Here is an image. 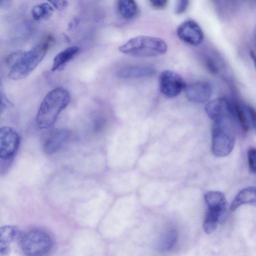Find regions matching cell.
Here are the masks:
<instances>
[{"label":"cell","instance_id":"1","mask_svg":"<svg viewBox=\"0 0 256 256\" xmlns=\"http://www.w3.org/2000/svg\"><path fill=\"white\" fill-rule=\"evenodd\" d=\"M52 40V37L48 36L30 50H18L10 54L6 58L10 69L8 77L18 80L29 75L43 60Z\"/></svg>","mask_w":256,"mask_h":256},{"label":"cell","instance_id":"2","mask_svg":"<svg viewBox=\"0 0 256 256\" xmlns=\"http://www.w3.org/2000/svg\"><path fill=\"white\" fill-rule=\"evenodd\" d=\"M69 92L62 88L48 92L40 106L36 116V123L40 129L51 127L60 112L70 104Z\"/></svg>","mask_w":256,"mask_h":256},{"label":"cell","instance_id":"3","mask_svg":"<svg viewBox=\"0 0 256 256\" xmlns=\"http://www.w3.org/2000/svg\"><path fill=\"white\" fill-rule=\"evenodd\" d=\"M236 142V132L232 116L214 121L212 128V152L218 157L228 156Z\"/></svg>","mask_w":256,"mask_h":256},{"label":"cell","instance_id":"4","mask_svg":"<svg viewBox=\"0 0 256 256\" xmlns=\"http://www.w3.org/2000/svg\"><path fill=\"white\" fill-rule=\"evenodd\" d=\"M122 54L135 57H152L164 54L167 45L162 39L140 36L129 40L118 48Z\"/></svg>","mask_w":256,"mask_h":256},{"label":"cell","instance_id":"5","mask_svg":"<svg viewBox=\"0 0 256 256\" xmlns=\"http://www.w3.org/2000/svg\"><path fill=\"white\" fill-rule=\"evenodd\" d=\"M20 245L25 255L40 256L46 254L50 250L52 242L50 236L46 232L34 229L23 234Z\"/></svg>","mask_w":256,"mask_h":256},{"label":"cell","instance_id":"6","mask_svg":"<svg viewBox=\"0 0 256 256\" xmlns=\"http://www.w3.org/2000/svg\"><path fill=\"white\" fill-rule=\"evenodd\" d=\"M20 143L17 132L10 126L0 128V158L8 160L16 154Z\"/></svg>","mask_w":256,"mask_h":256},{"label":"cell","instance_id":"7","mask_svg":"<svg viewBox=\"0 0 256 256\" xmlns=\"http://www.w3.org/2000/svg\"><path fill=\"white\" fill-rule=\"evenodd\" d=\"M208 206L206 216L221 222L226 215V200L224 195L219 191H209L204 195Z\"/></svg>","mask_w":256,"mask_h":256},{"label":"cell","instance_id":"8","mask_svg":"<svg viewBox=\"0 0 256 256\" xmlns=\"http://www.w3.org/2000/svg\"><path fill=\"white\" fill-rule=\"evenodd\" d=\"M160 89L161 92L168 98H174L186 88V85L182 78L176 72L164 70L159 78Z\"/></svg>","mask_w":256,"mask_h":256},{"label":"cell","instance_id":"9","mask_svg":"<svg viewBox=\"0 0 256 256\" xmlns=\"http://www.w3.org/2000/svg\"><path fill=\"white\" fill-rule=\"evenodd\" d=\"M176 34L182 41L194 46L200 44L204 36L198 24L191 20L182 22L178 28Z\"/></svg>","mask_w":256,"mask_h":256},{"label":"cell","instance_id":"10","mask_svg":"<svg viewBox=\"0 0 256 256\" xmlns=\"http://www.w3.org/2000/svg\"><path fill=\"white\" fill-rule=\"evenodd\" d=\"M186 94L187 98L195 103H204L211 96L212 88L208 82L198 81L186 86Z\"/></svg>","mask_w":256,"mask_h":256},{"label":"cell","instance_id":"11","mask_svg":"<svg viewBox=\"0 0 256 256\" xmlns=\"http://www.w3.org/2000/svg\"><path fill=\"white\" fill-rule=\"evenodd\" d=\"M209 118L214 121L226 116H232V106L226 98H218L209 102L205 106Z\"/></svg>","mask_w":256,"mask_h":256},{"label":"cell","instance_id":"12","mask_svg":"<svg viewBox=\"0 0 256 256\" xmlns=\"http://www.w3.org/2000/svg\"><path fill=\"white\" fill-rule=\"evenodd\" d=\"M70 134V131L66 128H58L52 131L44 144V152L48 155L56 152Z\"/></svg>","mask_w":256,"mask_h":256},{"label":"cell","instance_id":"13","mask_svg":"<svg viewBox=\"0 0 256 256\" xmlns=\"http://www.w3.org/2000/svg\"><path fill=\"white\" fill-rule=\"evenodd\" d=\"M234 110L240 124L246 130L254 128L256 126V112L250 106L235 102Z\"/></svg>","mask_w":256,"mask_h":256},{"label":"cell","instance_id":"14","mask_svg":"<svg viewBox=\"0 0 256 256\" xmlns=\"http://www.w3.org/2000/svg\"><path fill=\"white\" fill-rule=\"evenodd\" d=\"M18 228L13 225L0 226V256L7 255L12 244L18 238Z\"/></svg>","mask_w":256,"mask_h":256},{"label":"cell","instance_id":"15","mask_svg":"<svg viewBox=\"0 0 256 256\" xmlns=\"http://www.w3.org/2000/svg\"><path fill=\"white\" fill-rule=\"evenodd\" d=\"M155 69L150 66L142 65L129 66L120 70L118 76L121 78H140L154 74Z\"/></svg>","mask_w":256,"mask_h":256},{"label":"cell","instance_id":"16","mask_svg":"<svg viewBox=\"0 0 256 256\" xmlns=\"http://www.w3.org/2000/svg\"><path fill=\"white\" fill-rule=\"evenodd\" d=\"M256 188L248 186L241 190L236 196L232 202L230 209L235 210L238 208L245 204H255Z\"/></svg>","mask_w":256,"mask_h":256},{"label":"cell","instance_id":"17","mask_svg":"<svg viewBox=\"0 0 256 256\" xmlns=\"http://www.w3.org/2000/svg\"><path fill=\"white\" fill-rule=\"evenodd\" d=\"M79 50V47L72 46L58 53L54 59L52 70L55 71L61 68L72 60L78 52Z\"/></svg>","mask_w":256,"mask_h":256},{"label":"cell","instance_id":"18","mask_svg":"<svg viewBox=\"0 0 256 256\" xmlns=\"http://www.w3.org/2000/svg\"><path fill=\"white\" fill-rule=\"evenodd\" d=\"M118 10L122 18L132 20L136 16L138 8L135 0H118Z\"/></svg>","mask_w":256,"mask_h":256},{"label":"cell","instance_id":"19","mask_svg":"<svg viewBox=\"0 0 256 256\" xmlns=\"http://www.w3.org/2000/svg\"><path fill=\"white\" fill-rule=\"evenodd\" d=\"M178 238V234L174 228L166 230L160 238L158 248L162 252L172 249L176 244Z\"/></svg>","mask_w":256,"mask_h":256},{"label":"cell","instance_id":"20","mask_svg":"<svg viewBox=\"0 0 256 256\" xmlns=\"http://www.w3.org/2000/svg\"><path fill=\"white\" fill-rule=\"evenodd\" d=\"M54 12L53 6L49 3H42L34 6L32 10V15L36 20H49Z\"/></svg>","mask_w":256,"mask_h":256},{"label":"cell","instance_id":"21","mask_svg":"<svg viewBox=\"0 0 256 256\" xmlns=\"http://www.w3.org/2000/svg\"><path fill=\"white\" fill-rule=\"evenodd\" d=\"M256 150L254 148H250L248 152L250 169L254 174L256 173Z\"/></svg>","mask_w":256,"mask_h":256},{"label":"cell","instance_id":"22","mask_svg":"<svg viewBox=\"0 0 256 256\" xmlns=\"http://www.w3.org/2000/svg\"><path fill=\"white\" fill-rule=\"evenodd\" d=\"M53 7L58 10H62L68 5L67 0H47Z\"/></svg>","mask_w":256,"mask_h":256},{"label":"cell","instance_id":"23","mask_svg":"<svg viewBox=\"0 0 256 256\" xmlns=\"http://www.w3.org/2000/svg\"><path fill=\"white\" fill-rule=\"evenodd\" d=\"M188 4V0H177L176 6V14H181L184 12Z\"/></svg>","mask_w":256,"mask_h":256},{"label":"cell","instance_id":"24","mask_svg":"<svg viewBox=\"0 0 256 256\" xmlns=\"http://www.w3.org/2000/svg\"><path fill=\"white\" fill-rule=\"evenodd\" d=\"M168 0H150L152 5L155 8L160 9L166 7Z\"/></svg>","mask_w":256,"mask_h":256},{"label":"cell","instance_id":"25","mask_svg":"<svg viewBox=\"0 0 256 256\" xmlns=\"http://www.w3.org/2000/svg\"><path fill=\"white\" fill-rule=\"evenodd\" d=\"M6 106V99L0 84V118Z\"/></svg>","mask_w":256,"mask_h":256},{"label":"cell","instance_id":"26","mask_svg":"<svg viewBox=\"0 0 256 256\" xmlns=\"http://www.w3.org/2000/svg\"><path fill=\"white\" fill-rule=\"evenodd\" d=\"M5 0H0V6L3 4Z\"/></svg>","mask_w":256,"mask_h":256}]
</instances>
